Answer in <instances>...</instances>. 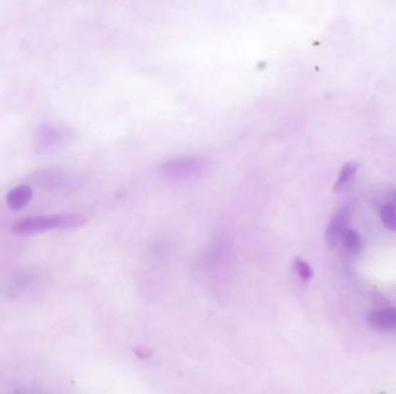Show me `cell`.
Instances as JSON below:
<instances>
[{"mask_svg": "<svg viewBox=\"0 0 396 394\" xmlns=\"http://www.w3.org/2000/svg\"><path fill=\"white\" fill-rule=\"evenodd\" d=\"M86 224L85 218L78 214L51 215L21 219L13 224L12 231L19 236H32L52 229L72 231Z\"/></svg>", "mask_w": 396, "mask_h": 394, "instance_id": "cell-1", "label": "cell"}, {"mask_svg": "<svg viewBox=\"0 0 396 394\" xmlns=\"http://www.w3.org/2000/svg\"><path fill=\"white\" fill-rule=\"evenodd\" d=\"M211 169V162L203 156H181L162 166V174L174 180H188L203 176Z\"/></svg>", "mask_w": 396, "mask_h": 394, "instance_id": "cell-2", "label": "cell"}, {"mask_svg": "<svg viewBox=\"0 0 396 394\" xmlns=\"http://www.w3.org/2000/svg\"><path fill=\"white\" fill-rule=\"evenodd\" d=\"M350 220V209L342 207L337 211L336 214L330 221L326 231V244L329 249H335L341 243V237L346 229H348Z\"/></svg>", "mask_w": 396, "mask_h": 394, "instance_id": "cell-3", "label": "cell"}, {"mask_svg": "<svg viewBox=\"0 0 396 394\" xmlns=\"http://www.w3.org/2000/svg\"><path fill=\"white\" fill-rule=\"evenodd\" d=\"M368 320L377 330L393 331L396 330V306L372 311L368 315Z\"/></svg>", "mask_w": 396, "mask_h": 394, "instance_id": "cell-4", "label": "cell"}, {"mask_svg": "<svg viewBox=\"0 0 396 394\" xmlns=\"http://www.w3.org/2000/svg\"><path fill=\"white\" fill-rule=\"evenodd\" d=\"M70 138V133L67 129H56L52 127H42L38 134V144L40 147L43 149H49L51 147H56L62 142Z\"/></svg>", "mask_w": 396, "mask_h": 394, "instance_id": "cell-5", "label": "cell"}, {"mask_svg": "<svg viewBox=\"0 0 396 394\" xmlns=\"http://www.w3.org/2000/svg\"><path fill=\"white\" fill-rule=\"evenodd\" d=\"M33 189L29 185L16 186L7 193L6 202L12 211L25 209L33 199Z\"/></svg>", "mask_w": 396, "mask_h": 394, "instance_id": "cell-6", "label": "cell"}, {"mask_svg": "<svg viewBox=\"0 0 396 394\" xmlns=\"http://www.w3.org/2000/svg\"><path fill=\"white\" fill-rule=\"evenodd\" d=\"M341 243L351 255H358L361 250V238L357 231L348 228L341 237Z\"/></svg>", "mask_w": 396, "mask_h": 394, "instance_id": "cell-7", "label": "cell"}, {"mask_svg": "<svg viewBox=\"0 0 396 394\" xmlns=\"http://www.w3.org/2000/svg\"><path fill=\"white\" fill-rule=\"evenodd\" d=\"M357 169H358V166L353 162H348V163L344 164L341 171H339V177H337L335 189H341L346 183H349L355 176Z\"/></svg>", "mask_w": 396, "mask_h": 394, "instance_id": "cell-8", "label": "cell"}, {"mask_svg": "<svg viewBox=\"0 0 396 394\" xmlns=\"http://www.w3.org/2000/svg\"><path fill=\"white\" fill-rule=\"evenodd\" d=\"M380 219L388 231H396V209L394 206H384L380 211Z\"/></svg>", "mask_w": 396, "mask_h": 394, "instance_id": "cell-9", "label": "cell"}, {"mask_svg": "<svg viewBox=\"0 0 396 394\" xmlns=\"http://www.w3.org/2000/svg\"><path fill=\"white\" fill-rule=\"evenodd\" d=\"M293 266H295V273L298 274L301 281L310 282L313 279V270L307 262H305L302 259H295Z\"/></svg>", "mask_w": 396, "mask_h": 394, "instance_id": "cell-10", "label": "cell"}, {"mask_svg": "<svg viewBox=\"0 0 396 394\" xmlns=\"http://www.w3.org/2000/svg\"><path fill=\"white\" fill-rule=\"evenodd\" d=\"M133 353L136 354V357L140 359H147L153 355L152 348L147 346H136L133 348Z\"/></svg>", "mask_w": 396, "mask_h": 394, "instance_id": "cell-11", "label": "cell"}, {"mask_svg": "<svg viewBox=\"0 0 396 394\" xmlns=\"http://www.w3.org/2000/svg\"><path fill=\"white\" fill-rule=\"evenodd\" d=\"M394 198H395V200H396V191H395V192H394Z\"/></svg>", "mask_w": 396, "mask_h": 394, "instance_id": "cell-12", "label": "cell"}]
</instances>
